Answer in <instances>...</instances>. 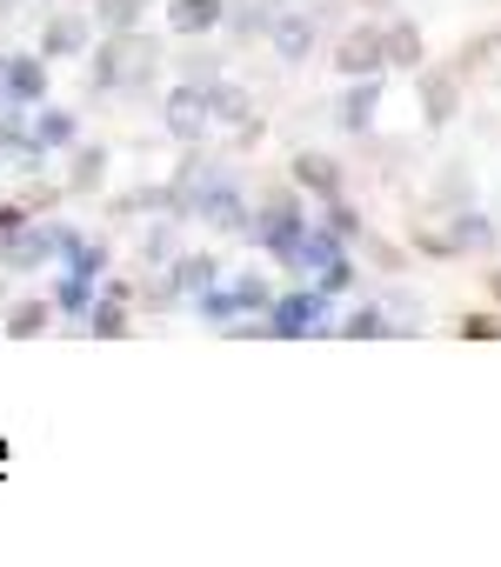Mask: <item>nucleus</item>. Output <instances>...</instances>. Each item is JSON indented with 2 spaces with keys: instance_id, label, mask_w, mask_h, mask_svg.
<instances>
[{
  "instance_id": "obj_25",
  "label": "nucleus",
  "mask_w": 501,
  "mask_h": 567,
  "mask_svg": "<svg viewBox=\"0 0 501 567\" xmlns=\"http://www.w3.org/2000/svg\"><path fill=\"white\" fill-rule=\"evenodd\" d=\"M181 254V214H154L147 227H141V260L147 267H167Z\"/></svg>"
},
{
  "instance_id": "obj_31",
  "label": "nucleus",
  "mask_w": 501,
  "mask_h": 567,
  "mask_svg": "<svg viewBox=\"0 0 501 567\" xmlns=\"http://www.w3.org/2000/svg\"><path fill=\"white\" fill-rule=\"evenodd\" d=\"M315 288H321L328 301H335V295H348V288H355V254H335V260L315 274Z\"/></svg>"
},
{
  "instance_id": "obj_20",
  "label": "nucleus",
  "mask_w": 501,
  "mask_h": 567,
  "mask_svg": "<svg viewBox=\"0 0 501 567\" xmlns=\"http://www.w3.org/2000/svg\"><path fill=\"white\" fill-rule=\"evenodd\" d=\"M275 14H282V0H227L221 28H227V41H268Z\"/></svg>"
},
{
  "instance_id": "obj_35",
  "label": "nucleus",
  "mask_w": 501,
  "mask_h": 567,
  "mask_svg": "<svg viewBox=\"0 0 501 567\" xmlns=\"http://www.w3.org/2000/svg\"><path fill=\"white\" fill-rule=\"evenodd\" d=\"M21 200H28L34 214H54V207L68 200V187H48V181H28V187H21Z\"/></svg>"
},
{
  "instance_id": "obj_33",
  "label": "nucleus",
  "mask_w": 501,
  "mask_h": 567,
  "mask_svg": "<svg viewBox=\"0 0 501 567\" xmlns=\"http://www.w3.org/2000/svg\"><path fill=\"white\" fill-rule=\"evenodd\" d=\"M328 234H335V240H361V214H355L341 194L328 200Z\"/></svg>"
},
{
  "instance_id": "obj_3",
  "label": "nucleus",
  "mask_w": 501,
  "mask_h": 567,
  "mask_svg": "<svg viewBox=\"0 0 501 567\" xmlns=\"http://www.w3.org/2000/svg\"><path fill=\"white\" fill-rule=\"evenodd\" d=\"M94 14L88 8H74V0H68V8H54L48 21H41V34H34V54L54 68V61H88V48H94Z\"/></svg>"
},
{
  "instance_id": "obj_15",
  "label": "nucleus",
  "mask_w": 501,
  "mask_h": 567,
  "mask_svg": "<svg viewBox=\"0 0 501 567\" xmlns=\"http://www.w3.org/2000/svg\"><path fill=\"white\" fill-rule=\"evenodd\" d=\"M167 280H174L181 301H194V295H207L214 280H221V260H214L207 247H181V254L167 260Z\"/></svg>"
},
{
  "instance_id": "obj_11",
  "label": "nucleus",
  "mask_w": 501,
  "mask_h": 567,
  "mask_svg": "<svg viewBox=\"0 0 501 567\" xmlns=\"http://www.w3.org/2000/svg\"><path fill=\"white\" fill-rule=\"evenodd\" d=\"M48 328H54V301H48V288L8 295V308H0V334H8V341H34V334H48Z\"/></svg>"
},
{
  "instance_id": "obj_12",
  "label": "nucleus",
  "mask_w": 501,
  "mask_h": 567,
  "mask_svg": "<svg viewBox=\"0 0 501 567\" xmlns=\"http://www.w3.org/2000/svg\"><path fill=\"white\" fill-rule=\"evenodd\" d=\"M335 68L355 81V74H381V28L375 21H355L341 41H335Z\"/></svg>"
},
{
  "instance_id": "obj_29",
  "label": "nucleus",
  "mask_w": 501,
  "mask_h": 567,
  "mask_svg": "<svg viewBox=\"0 0 501 567\" xmlns=\"http://www.w3.org/2000/svg\"><path fill=\"white\" fill-rule=\"evenodd\" d=\"M194 315H201L207 328H227V321H241V301H234V288H227V280H214L207 295H194Z\"/></svg>"
},
{
  "instance_id": "obj_38",
  "label": "nucleus",
  "mask_w": 501,
  "mask_h": 567,
  "mask_svg": "<svg viewBox=\"0 0 501 567\" xmlns=\"http://www.w3.org/2000/svg\"><path fill=\"white\" fill-rule=\"evenodd\" d=\"M415 247H421L428 260H448V254H454V240H448V227H428V234H421Z\"/></svg>"
},
{
  "instance_id": "obj_42",
  "label": "nucleus",
  "mask_w": 501,
  "mask_h": 567,
  "mask_svg": "<svg viewBox=\"0 0 501 567\" xmlns=\"http://www.w3.org/2000/svg\"><path fill=\"white\" fill-rule=\"evenodd\" d=\"M361 8H395V0H361Z\"/></svg>"
},
{
  "instance_id": "obj_32",
  "label": "nucleus",
  "mask_w": 501,
  "mask_h": 567,
  "mask_svg": "<svg viewBox=\"0 0 501 567\" xmlns=\"http://www.w3.org/2000/svg\"><path fill=\"white\" fill-rule=\"evenodd\" d=\"M361 254H368V267H381V274H401V267H408V254H401L395 240L368 234V227H361Z\"/></svg>"
},
{
  "instance_id": "obj_27",
  "label": "nucleus",
  "mask_w": 501,
  "mask_h": 567,
  "mask_svg": "<svg viewBox=\"0 0 501 567\" xmlns=\"http://www.w3.org/2000/svg\"><path fill=\"white\" fill-rule=\"evenodd\" d=\"M341 334H348V341H381V334H395V321H388L381 301H355V308L341 315Z\"/></svg>"
},
{
  "instance_id": "obj_16",
  "label": "nucleus",
  "mask_w": 501,
  "mask_h": 567,
  "mask_svg": "<svg viewBox=\"0 0 501 567\" xmlns=\"http://www.w3.org/2000/svg\"><path fill=\"white\" fill-rule=\"evenodd\" d=\"M28 127H34V147H41V154H68V147L81 141V114H74V107H54V101H41V107L28 114Z\"/></svg>"
},
{
  "instance_id": "obj_1",
  "label": "nucleus",
  "mask_w": 501,
  "mask_h": 567,
  "mask_svg": "<svg viewBox=\"0 0 501 567\" xmlns=\"http://www.w3.org/2000/svg\"><path fill=\"white\" fill-rule=\"evenodd\" d=\"M154 74H161V41L154 34H141V28L94 34V48H88L94 94H134V87H154Z\"/></svg>"
},
{
  "instance_id": "obj_9",
  "label": "nucleus",
  "mask_w": 501,
  "mask_h": 567,
  "mask_svg": "<svg viewBox=\"0 0 501 567\" xmlns=\"http://www.w3.org/2000/svg\"><path fill=\"white\" fill-rule=\"evenodd\" d=\"M415 74H421V87H415V94H421V121H428L434 134L454 127V114H461V74H454V68H428V61H421Z\"/></svg>"
},
{
  "instance_id": "obj_8",
  "label": "nucleus",
  "mask_w": 501,
  "mask_h": 567,
  "mask_svg": "<svg viewBox=\"0 0 501 567\" xmlns=\"http://www.w3.org/2000/svg\"><path fill=\"white\" fill-rule=\"evenodd\" d=\"M48 87H54V81H48V61H41L34 48H28V54H0V94H8L14 107L34 114V107L48 101Z\"/></svg>"
},
{
  "instance_id": "obj_41",
  "label": "nucleus",
  "mask_w": 501,
  "mask_h": 567,
  "mask_svg": "<svg viewBox=\"0 0 501 567\" xmlns=\"http://www.w3.org/2000/svg\"><path fill=\"white\" fill-rule=\"evenodd\" d=\"M0 308H8V267H0Z\"/></svg>"
},
{
  "instance_id": "obj_24",
  "label": "nucleus",
  "mask_w": 501,
  "mask_h": 567,
  "mask_svg": "<svg viewBox=\"0 0 501 567\" xmlns=\"http://www.w3.org/2000/svg\"><path fill=\"white\" fill-rule=\"evenodd\" d=\"M201 101H207V121H227V127H241V121H255V107H247V87H234V81H201Z\"/></svg>"
},
{
  "instance_id": "obj_6",
  "label": "nucleus",
  "mask_w": 501,
  "mask_h": 567,
  "mask_svg": "<svg viewBox=\"0 0 501 567\" xmlns=\"http://www.w3.org/2000/svg\"><path fill=\"white\" fill-rule=\"evenodd\" d=\"M54 260H61V267H74V274H88V280H101V274L114 267V240H108V234H88V227L54 220Z\"/></svg>"
},
{
  "instance_id": "obj_2",
  "label": "nucleus",
  "mask_w": 501,
  "mask_h": 567,
  "mask_svg": "<svg viewBox=\"0 0 501 567\" xmlns=\"http://www.w3.org/2000/svg\"><path fill=\"white\" fill-rule=\"evenodd\" d=\"M268 334L275 341H308V334H328V295L315 288V280H301V288H288V295H275L268 301Z\"/></svg>"
},
{
  "instance_id": "obj_36",
  "label": "nucleus",
  "mask_w": 501,
  "mask_h": 567,
  "mask_svg": "<svg viewBox=\"0 0 501 567\" xmlns=\"http://www.w3.org/2000/svg\"><path fill=\"white\" fill-rule=\"evenodd\" d=\"M214 74H221V61H214V54H194V48L181 54V81H214Z\"/></svg>"
},
{
  "instance_id": "obj_40",
  "label": "nucleus",
  "mask_w": 501,
  "mask_h": 567,
  "mask_svg": "<svg viewBox=\"0 0 501 567\" xmlns=\"http://www.w3.org/2000/svg\"><path fill=\"white\" fill-rule=\"evenodd\" d=\"M488 295H494V308H501V267H494V274H488Z\"/></svg>"
},
{
  "instance_id": "obj_26",
  "label": "nucleus",
  "mask_w": 501,
  "mask_h": 567,
  "mask_svg": "<svg viewBox=\"0 0 501 567\" xmlns=\"http://www.w3.org/2000/svg\"><path fill=\"white\" fill-rule=\"evenodd\" d=\"M335 254H348V240H335L328 227H308V234L295 240V254H288V267H295V274H321V267H328Z\"/></svg>"
},
{
  "instance_id": "obj_13",
  "label": "nucleus",
  "mask_w": 501,
  "mask_h": 567,
  "mask_svg": "<svg viewBox=\"0 0 501 567\" xmlns=\"http://www.w3.org/2000/svg\"><path fill=\"white\" fill-rule=\"evenodd\" d=\"M295 187H301V194H321V200H335V194L348 187V167H341L328 147H301V154H295Z\"/></svg>"
},
{
  "instance_id": "obj_4",
  "label": "nucleus",
  "mask_w": 501,
  "mask_h": 567,
  "mask_svg": "<svg viewBox=\"0 0 501 567\" xmlns=\"http://www.w3.org/2000/svg\"><path fill=\"white\" fill-rule=\"evenodd\" d=\"M247 234H255L282 267H288V254H295V240L308 234V214H301V194H268V207L247 220Z\"/></svg>"
},
{
  "instance_id": "obj_7",
  "label": "nucleus",
  "mask_w": 501,
  "mask_h": 567,
  "mask_svg": "<svg viewBox=\"0 0 501 567\" xmlns=\"http://www.w3.org/2000/svg\"><path fill=\"white\" fill-rule=\"evenodd\" d=\"M0 267L8 274H41V267H54V220H28V227H14V234H0Z\"/></svg>"
},
{
  "instance_id": "obj_37",
  "label": "nucleus",
  "mask_w": 501,
  "mask_h": 567,
  "mask_svg": "<svg viewBox=\"0 0 501 567\" xmlns=\"http://www.w3.org/2000/svg\"><path fill=\"white\" fill-rule=\"evenodd\" d=\"M34 220V207L21 200V194H8V200H0V234H14V227H28Z\"/></svg>"
},
{
  "instance_id": "obj_39",
  "label": "nucleus",
  "mask_w": 501,
  "mask_h": 567,
  "mask_svg": "<svg viewBox=\"0 0 501 567\" xmlns=\"http://www.w3.org/2000/svg\"><path fill=\"white\" fill-rule=\"evenodd\" d=\"M21 8H28V0H0V21H14Z\"/></svg>"
},
{
  "instance_id": "obj_22",
  "label": "nucleus",
  "mask_w": 501,
  "mask_h": 567,
  "mask_svg": "<svg viewBox=\"0 0 501 567\" xmlns=\"http://www.w3.org/2000/svg\"><path fill=\"white\" fill-rule=\"evenodd\" d=\"M421 61H428L421 21H388L381 28V68H421Z\"/></svg>"
},
{
  "instance_id": "obj_28",
  "label": "nucleus",
  "mask_w": 501,
  "mask_h": 567,
  "mask_svg": "<svg viewBox=\"0 0 501 567\" xmlns=\"http://www.w3.org/2000/svg\"><path fill=\"white\" fill-rule=\"evenodd\" d=\"M0 147H8V154H28V161L41 154V147H34V127H28V107H14L8 94H0Z\"/></svg>"
},
{
  "instance_id": "obj_23",
  "label": "nucleus",
  "mask_w": 501,
  "mask_h": 567,
  "mask_svg": "<svg viewBox=\"0 0 501 567\" xmlns=\"http://www.w3.org/2000/svg\"><path fill=\"white\" fill-rule=\"evenodd\" d=\"M375 107H381V87H375V74H355V87L341 94L335 121H341L348 134H368V127H375Z\"/></svg>"
},
{
  "instance_id": "obj_14",
  "label": "nucleus",
  "mask_w": 501,
  "mask_h": 567,
  "mask_svg": "<svg viewBox=\"0 0 501 567\" xmlns=\"http://www.w3.org/2000/svg\"><path fill=\"white\" fill-rule=\"evenodd\" d=\"M94 288H101V280H88V274L61 267V280L48 288V301H54V321H68V328L81 334V328H88V308H94Z\"/></svg>"
},
{
  "instance_id": "obj_30",
  "label": "nucleus",
  "mask_w": 501,
  "mask_h": 567,
  "mask_svg": "<svg viewBox=\"0 0 501 567\" xmlns=\"http://www.w3.org/2000/svg\"><path fill=\"white\" fill-rule=\"evenodd\" d=\"M434 194H441V207H448V214H454V207H474V174L448 161V167H441V181H434Z\"/></svg>"
},
{
  "instance_id": "obj_5",
  "label": "nucleus",
  "mask_w": 501,
  "mask_h": 567,
  "mask_svg": "<svg viewBox=\"0 0 501 567\" xmlns=\"http://www.w3.org/2000/svg\"><path fill=\"white\" fill-rule=\"evenodd\" d=\"M88 341H121L134 334V280H114L101 274V288H94V308H88Z\"/></svg>"
},
{
  "instance_id": "obj_43",
  "label": "nucleus",
  "mask_w": 501,
  "mask_h": 567,
  "mask_svg": "<svg viewBox=\"0 0 501 567\" xmlns=\"http://www.w3.org/2000/svg\"><path fill=\"white\" fill-rule=\"evenodd\" d=\"M494 214H501V207H494Z\"/></svg>"
},
{
  "instance_id": "obj_10",
  "label": "nucleus",
  "mask_w": 501,
  "mask_h": 567,
  "mask_svg": "<svg viewBox=\"0 0 501 567\" xmlns=\"http://www.w3.org/2000/svg\"><path fill=\"white\" fill-rule=\"evenodd\" d=\"M161 121H167V141L194 147V141L207 134V101H201V81H181V87H167V101H161Z\"/></svg>"
},
{
  "instance_id": "obj_17",
  "label": "nucleus",
  "mask_w": 501,
  "mask_h": 567,
  "mask_svg": "<svg viewBox=\"0 0 501 567\" xmlns=\"http://www.w3.org/2000/svg\"><path fill=\"white\" fill-rule=\"evenodd\" d=\"M68 194H101L108 187V167H114V147L108 141H74L68 147Z\"/></svg>"
},
{
  "instance_id": "obj_19",
  "label": "nucleus",
  "mask_w": 501,
  "mask_h": 567,
  "mask_svg": "<svg viewBox=\"0 0 501 567\" xmlns=\"http://www.w3.org/2000/svg\"><path fill=\"white\" fill-rule=\"evenodd\" d=\"M227 14V0H167V34L181 41H207Z\"/></svg>"
},
{
  "instance_id": "obj_34",
  "label": "nucleus",
  "mask_w": 501,
  "mask_h": 567,
  "mask_svg": "<svg viewBox=\"0 0 501 567\" xmlns=\"http://www.w3.org/2000/svg\"><path fill=\"white\" fill-rule=\"evenodd\" d=\"M454 334H461V341H501V315H461Z\"/></svg>"
},
{
  "instance_id": "obj_18",
  "label": "nucleus",
  "mask_w": 501,
  "mask_h": 567,
  "mask_svg": "<svg viewBox=\"0 0 501 567\" xmlns=\"http://www.w3.org/2000/svg\"><path fill=\"white\" fill-rule=\"evenodd\" d=\"M448 240H454V254H494V247H501V220L481 214V207H454Z\"/></svg>"
},
{
  "instance_id": "obj_21",
  "label": "nucleus",
  "mask_w": 501,
  "mask_h": 567,
  "mask_svg": "<svg viewBox=\"0 0 501 567\" xmlns=\"http://www.w3.org/2000/svg\"><path fill=\"white\" fill-rule=\"evenodd\" d=\"M315 34H321V28H315V14H295V8H282V14H275V28H268V41H275V54H282L288 68L315 54Z\"/></svg>"
}]
</instances>
